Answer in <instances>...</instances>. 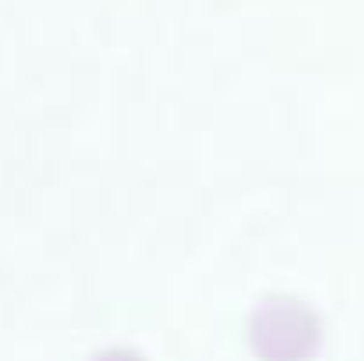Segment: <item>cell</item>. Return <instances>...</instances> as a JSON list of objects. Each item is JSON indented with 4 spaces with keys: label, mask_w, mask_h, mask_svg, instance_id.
Here are the masks:
<instances>
[{
    "label": "cell",
    "mask_w": 364,
    "mask_h": 361,
    "mask_svg": "<svg viewBox=\"0 0 364 361\" xmlns=\"http://www.w3.org/2000/svg\"><path fill=\"white\" fill-rule=\"evenodd\" d=\"M244 344L255 361H315L326 347V319L297 294H265L244 319Z\"/></svg>",
    "instance_id": "6da1fadb"
},
{
    "label": "cell",
    "mask_w": 364,
    "mask_h": 361,
    "mask_svg": "<svg viewBox=\"0 0 364 361\" xmlns=\"http://www.w3.org/2000/svg\"><path fill=\"white\" fill-rule=\"evenodd\" d=\"M89 361H149L138 347H127V344H114V347H100Z\"/></svg>",
    "instance_id": "7a4b0ae2"
}]
</instances>
